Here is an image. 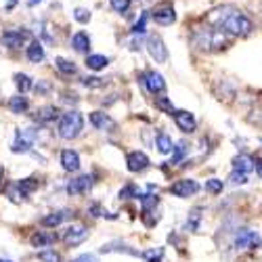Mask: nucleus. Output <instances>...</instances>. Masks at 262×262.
Wrapping results in <instances>:
<instances>
[{"instance_id":"nucleus-33","label":"nucleus","mask_w":262,"mask_h":262,"mask_svg":"<svg viewBox=\"0 0 262 262\" xmlns=\"http://www.w3.org/2000/svg\"><path fill=\"white\" fill-rule=\"evenodd\" d=\"M38 258H40V262H61V256H59L55 250H45V252H40Z\"/></svg>"},{"instance_id":"nucleus-37","label":"nucleus","mask_w":262,"mask_h":262,"mask_svg":"<svg viewBox=\"0 0 262 262\" xmlns=\"http://www.w3.org/2000/svg\"><path fill=\"white\" fill-rule=\"evenodd\" d=\"M202 210L200 208H195L193 212H191V218L187 221V227L191 229V231H198V225H200V218H202V214H200Z\"/></svg>"},{"instance_id":"nucleus-8","label":"nucleus","mask_w":262,"mask_h":262,"mask_svg":"<svg viewBox=\"0 0 262 262\" xmlns=\"http://www.w3.org/2000/svg\"><path fill=\"white\" fill-rule=\"evenodd\" d=\"M141 80H143V84L147 86V91H149L151 95H164V93H166V80H164V76H162L160 72L151 70V72L143 74Z\"/></svg>"},{"instance_id":"nucleus-31","label":"nucleus","mask_w":262,"mask_h":262,"mask_svg":"<svg viewBox=\"0 0 262 262\" xmlns=\"http://www.w3.org/2000/svg\"><path fill=\"white\" fill-rule=\"evenodd\" d=\"M91 11L89 9H82V7H78L76 11H74V19L78 21V24H89V21H91Z\"/></svg>"},{"instance_id":"nucleus-14","label":"nucleus","mask_w":262,"mask_h":262,"mask_svg":"<svg viewBox=\"0 0 262 262\" xmlns=\"http://www.w3.org/2000/svg\"><path fill=\"white\" fill-rule=\"evenodd\" d=\"M91 124L97 130H103V133H114L116 130V122L103 112H93L91 114Z\"/></svg>"},{"instance_id":"nucleus-23","label":"nucleus","mask_w":262,"mask_h":262,"mask_svg":"<svg viewBox=\"0 0 262 262\" xmlns=\"http://www.w3.org/2000/svg\"><path fill=\"white\" fill-rule=\"evenodd\" d=\"M109 65V57L105 55H89L86 57V68L93 70V72H101Z\"/></svg>"},{"instance_id":"nucleus-13","label":"nucleus","mask_w":262,"mask_h":262,"mask_svg":"<svg viewBox=\"0 0 262 262\" xmlns=\"http://www.w3.org/2000/svg\"><path fill=\"white\" fill-rule=\"evenodd\" d=\"M151 17H154V21L158 26H172L174 21H177V11H174V7H170V5H164V7H158Z\"/></svg>"},{"instance_id":"nucleus-16","label":"nucleus","mask_w":262,"mask_h":262,"mask_svg":"<svg viewBox=\"0 0 262 262\" xmlns=\"http://www.w3.org/2000/svg\"><path fill=\"white\" fill-rule=\"evenodd\" d=\"M61 166H63V170H68V172H78L80 170V156H78V151L63 149L61 151Z\"/></svg>"},{"instance_id":"nucleus-25","label":"nucleus","mask_w":262,"mask_h":262,"mask_svg":"<svg viewBox=\"0 0 262 262\" xmlns=\"http://www.w3.org/2000/svg\"><path fill=\"white\" fill-rule=\"evenodd\" d=\"M70 216V212L68 210H59V212H51V214H47L45 218H42V225L45 227H59L65 218Z\"/></svg>"},{"instance_id":"nucleus-42","label":"nucleus","mask_w":262,"mask_h":262,"mask_svg":"<svg viewBox=\"0 0 262 262\" xmlns=\"http://www.w3.org/2000/svg\"><path fill=\"white\" fill-rule=\"evenodd\" d=\"M174 151H177V154H174V158H172V162L170 164H177L183 156H185V145H179V147H174Z\"/></svg>"},{"instance_id":"nucleus-32","label":"nucleus","mask_w":262,"mask_h":262,"mask_svg":"<svg viewBox=\"0 0 262 262\" xmlns=\"http://www.w3.org/2000/svg\"><path fill=\"white\" fill-rule=\"evenodd\" d=\"M9 198H11L13 202H24V200L28 198V193L21 191L19 185H13V187H9Z\"/></svg>"},{"instance_id":"nucleus-24","label":"nucleus","mask_w":262,"mask_h":262,"mask_svg":"<svg viewBox=\"0 0 262 262\" xmlns=\"http://www.w3.org/2000/svg\"><path fill=\"white\" fill-rule=\"evenodd\" d=\"M28 107H30V103H28V97H24V93L11 97V101H9V109L13 114H24V112H28Z\"/></svg>"},{"instance_id":"nucleus-3","label":"nucleus","mask_w":262,"mask_h":262,"mask_svg":"<svg viewBox=\"0 0 262 262\" xmlns=\"http://www.w3.org/2000/svg\"><path fill=\"white\" fill-rule=\"evenodd\" d=\"M223 30H225L227 34H231V36L246 38V36H250V34L254 32V21H252L246 13H242L239 9H235V11L227 17L225 24H223Z\"/></svg>"},{"instance_id":"nucleus-49","label":"nucleus","mask_w":262,"mask_h":262,"mask_svg":"<svg viewBox=\"0 0 262 262\" xmlns=\"http://www.w3.org/2000/svg\"><path fill=\"white\" fill-rule=\"evenodd\" d=\"M260 143H262V139H260Z\"/></svg>"},{"instance_id":"nucleus-10","label":"nucleus","mask_w":262,"mask_h":262,"mask_svg":"<svg viewBox=\"0 0 262 262\" xmlns=\"http://www.w3.org/2000/svg\"><path fill=\"white\" fill-rule=\"evenodd\" d=\"M237 7H233V5H223V7H216V9H212L208 15H206V21L212 26V28H223V24L227 21V17L235 11Z\"/></svg>"},{"instance_id":"nucleus-28","label":"nucleus","mask_w":262,"mask_h":262,"mask_svg":"<svg viewBox=\"0 0 262 262\" xmlns=\"http://www.w3.org/2000/svg\"><path fill=\"white\" fill-rule=\"evenodd\" d=\"M15 84H17L19 93H28L32 86H34V84H32V78L26 76V74H15Z\"/></svg>"},{"instance_id":"nucleus-43","label":"nucleus","mask_w":262,"mask_h":262,"mask_svg":"<svg viewBox=\"0 0 262 262\" xmlns=\"http://www.w3.org/2000/svg\"><path fill=\"white\" fill-rule=\"evenodd\" d=\"M254 112H256L258 116H250L248 120H250L252 124H256V126H262V107H260V109H254Z\"/></svg>"},{"instance_id":"nucleus-34","label":"nucleus","mask_w":262,"mask_h":262,"mask_svg":"<svg viewBox=\"0 0 262 262\" xmlns=\"http://www.w3.org/2000/svg\"><path fill=\"white\" fill-rule=\"evenodd\" d=\"M84 86H89V89H103V86L107 84L103 78H97V76H91V78H84L82 80Z\"/></svg>"},{"instance_id":"nucleus-46","label":"nucleus","mask_w":262,"mask_h":262,"mask_svg":"<svg viewBox=\"0 0 262 262\" xmlns=\"http://www.w3.org/2000/svg\"><path fill=\"white\" fill-rule=\"evenodd\" d=\"M40 3H42V0H30V5H32V7H36V5H40Z\"/></svg>"},{"instance_id":"nucleus-27","label":"nucleus","mask_w":262,"mask_h":262,"mask_svg":"<svg viewBox=\"0 0 262 262\" xmlns=\"http://www.w3.org/2000/svg\"><path fill=\"white\" fill-rule=\"evenodd\" d=\"M156 147H158L160 154H164V156H168V154H172V151H174V143H172V139H170L168 135H164V133L158 135V139H156Z\"/></svg>"},{"instance_id":"nucleus-26","label":"nucleus","mask_w":262,"mask_h":262,"mask_svg":"<svg viewBox=\"0 0 262 262\" xmlns=\"http://www.w3.org/2000/svg\"><path fill=\"white\" fill-rule=\"evenodd\" d=\"M55 65H57V70H59L63 76H74V74L78 72L76 63L70 61V59H63V57H57V59H55Z\"/></svg>"},{"instance_id":"nucleus-2","label":"nucleus","mask_w":262,"mask_h":262,"mask_svg":"<svg viewBox=\"0 0 262 262\" xmlns=\"http://www.w3.org/2000/svg\"><path fill=\"white\" fill-rule=\"evenodd\" d=\"M84 130V118L76 109H70L59 118V137L65 141H74L82 135Z\"/></svg>"},{"instance_id":"nucleus-30","label":"nucleus","mask_w":262,"mask_h":262,"mask_svg":"<svg viewBox=\"0 0 262 262\" xmlns=\"http://www.w3.org/2000/svg\"><path fill=\"white\" fill-rule=\"evenodd\" d=\"M156 105H158V109H162V112H166L168 116H174L177 114V109H174V105L166 99V97H160L158 101H156Z\"/></svg>"},{"instance_id":"nucleus-36","label":"nucleus","mask_w":262,"mask_h":262,"mask_svg":"<svg viewBox=\"0 0 262 262\" xmlns=\"http://www.w3.org/2000/svg\"><path fill=\"white\" fill-rule=\"evenodd\" d=\"M133 198H139V191L135 185H128L120 191V200H133Z\"/></svg>"},{"instance_id":"nucleus-7","label":"nucleus","mask_w":262,"mask_h":262,"mask_svg":"<svg viewBox=\"0 0 262 262\" xmlns=\"http://www.w3.org/2000/svg\"><path fill=\"white\" fill-rule=\"evenodd\" d=\"M86 239H89V229H86L84 225H80V223L70 225L63 233V242L68 246H80V244L86 242Z\"/></svg>"},{"instance_id":"nucleus-18","label":"nucleus","mask_w":262,"mask_h":262,"mask_svg":"<svg viewBox=\"0 0 262 262\" xmlns=\"http://www.w3.org/2000/svg\"><path fill=\"white\" fill-rule=\"evenodd\" d=\"M72 49L76 51V53H89L91 51V36L86 34V32H76L74 36H72Z\"/></svg>"},{"instance_id":"nucleus-12","label":"nucleus","mask_w":262,"mask_h":262,"mask_svg":"<svg viewBox=\"0 0 262 262\" xmlns=\"http://www.w3.org/2000/svg\"><path fill=\"white\" fill-rule=\"evenodd\" d=\"M126 166L130 172H143L145 168H149V158L143 151H130L126 156Z\"/></svg>"},{"instance_id":"nucleus-1","label":"nucleus","mask_w":262,"mask_h":262,"mask_svg":"<svg viewBox=\"0 0 262 262\" xmlns=\"http://www.w3.org/2000/svg\"><path fill=\"white\" fill-rule=\"evenodd\" d=\"M191 42L198 51L212 53V51H223L229 45V38H227V32L223 28H214V30L204 28V30H195Z\"/></svg>"},{"instance_id":"nucleus-40","label":"nucleus","mask_w":262,"mask_h":262,"mask_svg":"<svg viewBox=\"0 0 262 262\" xmlns=\"http://www.w3.org/2000/svg\"><path fill=\"white\" fill-rule=\"evenodd\" d=\"M145 26H147V15H141V19L135 24V28H133V34L135 36H139V34H145Z\"/></svg>"},{"instance_id":"nucleus-9","label":"nucleus","mask_w":262,"mask_h":262,"mask_svg":"<svg viewBox=\"0 0 262 262\" xmlns=\"http://www.w3.org/2000/svg\"><path fill=\"white\" fill-rule=\"evenodd\" d=\"M198 191H200V185H198V181H193V179L177 181L170 187V193L177 195V198H191V195H195Z\"/></svg>"},{"instance_id":"nucleus-20","label":"nucleus","mask_w":262,"mask_h":262,"mask_svg":"<svg viewBox=\"0 0 262 262\" xmlns=\"http://www.w3.org/2000/svg\"><path fill=\"white\" fill-rule=\"evenodd\" d=\"M26 57H28L30 63H42L45 61V47H42L40 40L30 42V47L26 49Z\"/></svg>"},{"instance_id":"nucleus-21","label":"nucleus","mask_w":262,"mask_h":262,"mask_svg":"<svg viewBox=\"0 0 262 262\" xmlns=\"http://www.w3.org/2000/svg\"><path fill=\"white\" fill-rule=\"evenodd\" d=\"M30 242H32L34 248H49V246H53L57 242V235L55 233H42L40 231V233H34L32 235Z\"/></svg>"},{"instance_id":"nucleus-11","label":"nucleus","mask_w":262,"mask_h":262,"mask_svg":"<svg viewBox=\"0 0 262 262\" xmlns=\"http://www.w3.org/2000/svg\"><path fill=\"white\" fill-rule=\"evenodd\" d=\"M32 143H34V133H30V130H17L11 149L15 154H28L32 149Z\"/></svg>"},{"instance_id":"nucleus-22","label":"nucleus","mask_w":262,"mask_h":262,"mask_svg":"<svg viewBox=\"0 0 262 262\" xmlns=\"http://www.w3.org/2000/svg\"><path fill=\"white\" fill-rule=\"evenodd\" d=\"M256 168V160L252 158V156H246V154H242V156H237L235 160H233V170H237V172H250V170H254Z\"/></svg>"},{"instance_id":"nucleus-19","label":"nucleus","mask_w":262,"mask_h":262,"mask_svg":"<svg viewBox=\"0 0 262 262\" xmlns=\"http://www.w3.org/2000/svg\"><path fill=\"white\" fill-rule=\"evenodd\" d=\"M36 120L40 124H53L55 120H59V109L55 105H45V107H40L38 112H36Z\"/></svg>"},{"instance_id":"nucleus-39","label":"nucleus","mask_w":262,"mask_h":262,"mask_svg":"<svg viewBox=\"0 0 262 262\" xmlns=\"http://www.w3.org/2000/svg\"><path fill=\"white\" fill-rule=\"evenodd\" d=\"M231 183H233V185H246V183H248V174H246V172H237V170H233V174H231Z\"/></svg>"},{"instance_id":"nucleus-38","label":"nucleus","mask_w":262,"mask_h":262,"mask_svg":"<svg viewBox=\"0 0 262 262\" xmlns=\"http://www.w3.org/2000/svg\"><path fill=\"white\" fill-rule=\"evenodd\" d=\"M223 187H225L223 181H218V179H210V181H206V189H208L210 193H214V195H216V193H221Z\"/></svg>"},{"instance_id":"nucleus-41","label":"nucleus","mask_w":262,"mask_h":262,"mask_svg":"<svg viewBox=\"0 0 262 262\" xmlns=\"http://www.w3.org/2000/svg\"><path fill=\"white\" fill-rule=\"evenodd\" d=\"M162 254H164L162 250H158V252H156V250H149V252H145L143 256H145L149 262H162Z\"/></svg>"},{"instance_id":"nucleus-6","label":"nucleus","mask_w":262,"mask_h":262,"mask_svg":"<svg viewBox=\"0 0 262 262\" xmlns=\"http://www.w3.org/2000/svg\"><path fill=\"white\" fill-rule=\"evenodd\" d=\"M28 40V32H19V30H7L0 34V45L5 49H11V51H17L26 45Z\"/></svg>"},{"instance_id":"nucleus-47","label":"nucleus","mask_w":262,"mask_h":262,"mask_svg":"<svg viewBox=\"0 0 262 262\" xmlns=\"http://www.w3.org/2000/svg\"><path fill=\"white\" fill-rule=\"evenodd\" d=\"M0 262H13V260H5V258H0Z\"/></svg>"},{"instance_id":"nucleus-44","label":"nucleus","mask_w":262,"mask_h":262,"mask_svg":"<svg viewBox=\"0 0 262 262\" xmlns=\"http://www.w3.org/2000/svg\"><path fill=\"white\" fill-rule=\"evenodd\" d=\"M74 262H97V260H95L93 254H82V256H78Z\"/></svg>"},{"instance_id":"nucleus-48","label":"nucleus","mask_w":262,"mask_h":262,"mask_svg":"<svg viewBox=\"0 0 262 262\" xmlns=\"http://www.w3.org/2000/svg\"><path fill=\"white\" fill-rule=\"evenodd\" d=\"M0 181H3V170H0Z\"/></svg>"},{"instance_id":"nucleus-17","label":"nucleus","mask_w":262,"mask_h":262,"mask_svg":"<svg viewBox=\"0 0 262 262\" xmlns=\"http://www.w3.org/2000/svg\"><path fill=\"white\" fill-rule=\"evenodd\" d=\"M91 187H93V177L84 174V177H80V179H76V181H72L68 185V193L70 195H82V193L89 191Z\"/></svg>"},{"instance_id":"nucleus-5","label":"nucleus","mask_w":262,"mask_h":262,"mask_svg":"<svg viewBox=\"0 0 262 262\" xmlns=\"http://www.w3.org/2000/svg\"><path fill=\"white\" fill-rule=\"evenodd\" d=\"M147 51H149L151 59H154L156 63H166L168 61V49L164 45L162 36H158V34H151L147 38Z\"/></svg>"},{"instance_id":"nucleus-4","label":"nucleus","mask_w":262,"mask_h":262,"mask_svg":"<svg viewBox=\"0 0 262 262\" xmlns=\"http://www.w3.org/2000/svg\"><path fill=\"white\" fill-rule=\"evenodd\" d=\"M233 248L235 250H246V248H262V237L256 231L250 229H239L233 237Z\"/></svg>"},{"instance_id":"nucleus-29","label":"nucleus","mask_w":262,"mask_h":262,"mask_svg":"<svg viewBox=\"0 0 262 262\" xmlns=\"http://www.w3.org/2000/svg\"><path fill=\"white\" fill-rule=\"evenodd\" d=\"M109 7L120 15H126L130 11V7H133V0H109Z\"/></svg>"},{"instance_id":"nucleus-15","label":"nucleus","mask_w":262,"mask_h":262,"mask_svg":"<svg viewBox=\"0 0 262 262\" xmlns=\"http://www.w3.org/2000/svg\"><path fill=\"white\" fill-rule=\"evenodd\" d=\"M174 122H177V126L183 133H195V128H198V120H195L191 112H177L174 114Z\"/></svg>"},{"instance_id":"nucleus-45","label":"nucleus","mask_w":262,"mask_h":262,"mask_svg":"<svg viewBox=\"0 0 262 262\" xmlns=\"http://www.w3.org/2000/svg\"><path fill=\"white\" fill-rule=\"evenodd\" d=\"M256 172H258V177L262 179V160H258V162H256Z\"/></svg>"},{"instance_id":"nucleus-35","label":"nucleus","mask_w":262,"mask_h":262,"mask_svg":"<svg viewBox=\"0 0 262 262\" xmlns=\"http://www.w3.org/2000/svg\"><path fill=\"white\" fill-rule=\"evenodd\" d=\"M17 185H19L21 191H26L28 195H30L34 189H38V181H36V179H24V181H19Z\"/></svg>"}]
</instances>
